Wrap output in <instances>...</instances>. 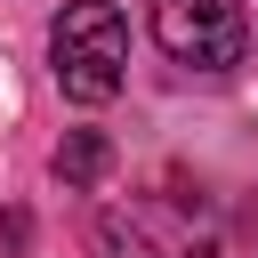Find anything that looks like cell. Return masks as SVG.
Masks as SVG:
<instances>
[{
    "instance_id": "obj_1",
    "label": "cell",
    "mask_w": 258,
    "mask_h": 258,
    "mask_svg": "<svg viewBox=\"0 0 258 258\" xmlns=\"http://www.w3.org/2000/svg\"><path fill=\"white\" fill-rule=\"evenodd\" d=\"M48 64H56V89L73 105H105L121 97L129 81V24L113 0H64V16L48 24Z\"/></svg>"
},
{
    "instance_id": "obj_2",
    "label": "cell",
    "mask_w": 258,
    "mask_h": 258,
    "mask_svg": "<svg viewBox=\"0 0 258 258\" xmlns=\"http://www.w3.org/2000/svg\"><path fill=\"white\" fill-rule=\"evenodd\" d=\"M153 40L185 73H234L250 56V16L242 0H153Z\"/></svg>"
},
{
    "instance_id": "obj_3",
    "label": "cell",
    "mask_w": 258,
    "mask_h": 258,
    "mask_svg": "<svg viewBox=\"0 0 258 258\" xmlns=\"http://www.w3.org/2000/svg\"><path fill=\"white\" fill-rule=\"evenodd\" d=\"M73 194H89V185H105V169H113V137L105 129H64V145H56V161H48Z\"/></svg>"
},
{
    "instance_id": "obj_4",
    "label": "cell",
    "mask_w": 258,
    "mask_h": 258,
    "mask_svg": "<svg viewBox=\"0 0 258 258\" xmlns=\"http://www.w3.org/2000/svg\"><path fill=\"white\" fill-rule=\"evenodd\" d=\"M89 250H97V258H161V242H153L137 218H121V210H105V218L89 226Z\"/></svg>"
},
{
    "instance_id": "obj_5",
    "label": "cell",
    "mask_w": 258,
    "mask_h": 258,
    "mask_svg": "<svg viewBox=\"0 0 258 258\" xmlns=\"http://www.w3.org/2000/svg\"><path fill=\"white\" fill-rule=\"evenodd\" d=\"M24 242H32V218L8 210V218H0V250H24Z\"/></svg>"
}]
</instances>
